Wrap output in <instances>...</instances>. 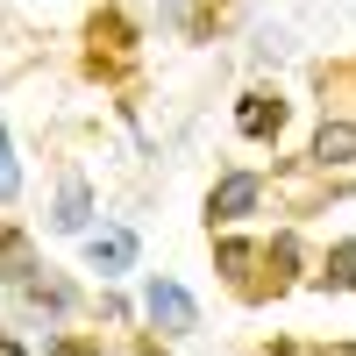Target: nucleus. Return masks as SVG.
<instances>
[{
  "label": "nucleus",
  "mask_w": 356,
  "mask_h": 356,
  "mask_svg": "<svg viewBox=\"0 0 356 356\" xmlns=\"http://www.w3.org/2000/svg\"><path fill=\"white\" fill-rule=\"evenodd\" d=\"M143 307H150V321H157V328H171V335H186L193 321H200L193 292H186V285H171V278H150V292H143Z\"/></svg>",
  "instance_id": "obj_1"
},
{
  "label": "nucleus",
  "mask_w": 356,
  "mask_h": 356,
  "mask_svg": "<svg viewBox=\"0 0 356 356\" xmlns=\"http://www.w3.org/2000/svg\"><path fill=\"white\" fill-rule=\"evenodd\" d=\"M235 129L257 136V143H271V136L285 129V100H278V93H243V107H235Z\"/></svg>",
  "instance_id": "obj_2"
},
{
  "label": "nucleus",
  "mask_w": 356,
  "mask_h": 356,
  "mask_svg": "<svg viewBox=\"0 0 356 356\" xmlns=\"http://www.w3.org/2000/svg\"><path fill=\"white\" fill-rule=\"evenodd\" d=\"M86 264H93V271H129L136 264V235L129 228H100V235H86Z\"/></svg>",
  "instance_id": "obj_3"
},
{
  "label": "nucleus",
  "mask_w": 356,
  "mask_h": 356,
  "mask_svg": "<svg viewBox=\"0 0 356 356\" xmlns=\"http://www.w3.org/2000/svg\"><path fill=\"white\" fill-rule=\"evenodd\" d=\"M257 178L250 171H235V178H221V186H214V200H207V221H243L250 214V207H257Z\"/></svg>",
  "instance_id": "obj_4"
},
{
  "label": "nucleus",
  "mask_w": 356,
  "mask_h": 356,
  "mask_svg": "<svg viewBox=\"0 0 356 356\" xmlns=\"http://www.w3.org/2000/svg\"><path fill=\"white\" fill-rule=\"evenodd\" d=\"M86 214H93V193H86V178H65V193H57V214H50V228H57V235H79V228H86Z\"/></svg>",
  "instance_id": "obj_5"
},
{
  "label": "nucleus",
  "mask_w": 356,
  "mask_h": 356,
  "mask_svg": "<svg viewBox=\"0 0 356 356\" xmlns=\"http://www.w3.org/2000/svg\"><path fill=\"white\" fill-rule=\"evenodd\" d=\"M314 164H356V122H321Z\"/></svg>",
  "instance_id": "obj_6"
},
{
  "label": "nucleus",
  "mask_w": 356,
  "mask_h": 356,
  "mask_svg": "<svg viewBox=\"0 0 356 356\" xmlns=\"http://www.w3.org/2000/svg\"><path fill=\"white\" fill-rule=\"evenodd\" d=\"M0 278H15V285L29 278V243H22L15 228H0Z\"/></svg>",
  "instance_id": "obj_7"
},
{
  "label": "nucleus",
  "mask_w": 356,
  "mask_h": 356,
  "mask_svg": "<svg viewBox=\"0 0 356 356\" xmlns=\"http://www.w3.org/2000/svg\"><path fill=\"white\" fill-rule=\"evenodd\" d=\"M171 15H186V22H193V36H200V29H214V22H221V0H171Z\"/></svg>",
  "instance_id": "obj_8"
},
{
  "label": "nucleus",
  "mask_w": 356,
  "mask_h": 356,
  "mask_svg": "<svg viewBox=\"0 0 356 356\" xmlns=\"http://www.w3.org/2000/svg\"><path fill=\"white\" fill-rule=\"evenodd\" d=\"M93 43H107V50H129L136 36H129V22H122V15H93Z\"/></svg>",
  "instance_id": "obj_9"
},
{
  "label": "nucleus",
  "mask_w": 356,
  "mask_h": 356,
  "mask_svg": "<svg viewBox=\"0 0 356 356\" xmlns=\"http://www.w3.org/2000/svg\"><path fill=\"white\" fill-rule=\"evenodd\" d=\"M328 285H356V243H342L328 257Z\"/></svg>",
  "instance_id": "obj_10"
},
{
  "label": "nucleus",
  "mask_w": 356,
  "mask_h": 356,
  "mask_svg": "<svg viewBox=\"0 0 356 356\" xmlns=\"http://www.w3.org/2000/svg\"><path fill=\"white\" fill-rule=\"evenodd\" d=\"M22 186V171H15V150H8V129H0V200H15Z\"/></svg>",
  "instance_id": "obj_11"
},
{
  "label": "nucleus",
  "mask_w": 356,
  "mask_h": 356,
  "mask_svg": "<svg viewBox=\"0 0 356 356\" xmlns=\"http://www.w3.org/2000/svg\"><path fill=\"white\" fill-rule=\"evenodd\" d=\"M136 356H164V349H136Z\"/></svg>",
  "instance_id": "obj_12"
}]
</instances>
